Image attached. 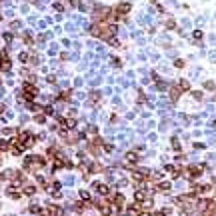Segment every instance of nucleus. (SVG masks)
I'll return each instance as SVG.
<instances>
[{
    "label": "nucleus",
    "instance_id": "f257e3e1",
    "mask_svg": "<svg viewBox=\"0 0 216 216\" xmlns=\"http://www.w3.org/2000/svg\"><path fill=\"white\" fill-rule=\"evenodd\" d=\"M140 160H142L140 154L134 152V150H128V152L124 154V164H126V166H134V164H138Z\"/></svg>",
    "mask_w": 216,
    "mask_h": 216
},
{
    "label": "nucleus",
    "instance_id": "39448f33",
    "mask_svg": "<svg viewBox=\"0 0 216 216\" xmlns=\"http://www.w3.org/2000/svg\"><path fill=\"white\" fill-rule=\"evenodd\" d=\"M22 194H24V196H34V194H36V186L30 184V182H26V184L22 186Z\"/></svg>",
    "mask_w": 216,
    "mask_h": 216
},
{
    "label": "nucleus",
    "instance_id": "f3484780",
    "mask_svg": "<svg viewBox=\"0 0 216 216\" xmlns=\"http://www.w3.org/2000/svg\"><path fill=\"white\" fill-rule=\"evenodd\" d=\"M36 138H38V142H46V140H48V132H46V130L38 132V134H36Z\"/></svg>",
    "mask_w": 216,
    "mask_h": 216
},
{
    "label": "nucleus",
    "instance_id": "0eeeda50",
    "mask_svg": "<svg viewBox=\"0 0 216 216\" xmlns=\"http://www.w3.org/2000/svg\"><path fill=\"white\" fill-rule=\"evenodd\" d=\"M86 134H88V138H92V136L96 138V136H98V126H96L94 122H90L86 126Z\"/></svg>",
    "mask_w": 216,
    "mask_h": 216
},
{
    "label": "nucleus",
    "instance_id": "4be33fe9",
    "mask_svg": "<svg viewBox=\"0 0 216 216\" xmlns=\"http://www.w3.org/2000/svg\"><path fill=\"white\" fill-rule=\"evenodd\" d=\"M148 140H150L152 144H154V142H158V134H154V132H152V134H148Z\"/></svg>",
    "mask_w": 216,
    "mask_h": 216
},
{
    "label": "nucleus",
    "instance_id": "a878e982",
    "mask_svg": "<svg viewBox=\"0 0 216 216\" xmlns=\"http://www.w3.org/2000/svg\"><path fill=\"white\" fill-rule=\"evenodd\" d=\"M118 122V116L116 114H110V124H116Z\"/></svg>",
    "mask_w": 216,
    "mask_h": 216
},
{
    "label": "nucleus",
    "instance_id": "ddd939ff",
    "mask_svg": "<svg viewBox=\"0 0 216 216\" xmlns=\"http://www.w3.org/2000/svg\"><path fill=\"white\" fill-rule=\"evenodd\" d=\"M18 60H20L22 64L30 62V52H20V54H18Z\"/></svg>",
    "mask_w": 216,
    "mask_h": 216
},
{
    "label": "nucleus",
    "instance_id": "2eb2a0df",
    "mask_svg": "<svg viewBox=\"0 0 216 216\" xmlns=\"http://www.w3.org/2000/svg\"><path fill=\"white\" fill-rule=\"evenodd\" d=\"M14 118V112L12 110H6L4 114H2V122H8V120H12Z\"/></svg>",
    "mask_w": 216,
    "mask_h": 216
},
{
    "label": "nucleus",
    "instance_id": "393cba45",
    "mask_svg": "<svg viewBox=\"0 0 216 216\" xmlns=\"http://www.w3.org/2000/svg\"><path fill=\"white\" fill-rule=\"evenodd\" d=\"M28 120H30V118H28V116H26V114H22V116H20V124H26V122H28Z\"/></svg>",
    "mask_w": 216,
    "mask_h": 216
},
{
    "label": "nucleus",
    "instance_id": "f8f14e48",
    "mask_svg": "<svg viewBox=\"0 0 216 216\" xmlns=\"http://www.w3.org/2000/svg\"><path fill=\"white\" fill-rule=\"evenodd\" d=\"M28 212H30V214H38V216H40L42 206H38V204H30V206H28Z\"/></svg>",
    "mask_w": 216,
    "mask_h": 216
},
{
    "label": "nucleus",
    "instance_id": "7c9ffc66",
    "mask_svg": "<svg viewBox=\"0 0 216 216\" xmlns=\"http://www.w3.org/2000/svg\"><path fill=\"white\" fill-rule=\"evenodd\" d=\"M56 50H58V46H56V44H52V46H50V54H56Z\"/></svg>",
    "mask_w": 216,
    "mask_h": 216
},
{
    "label": "nucleus",
    "instance_id": "4468645a",
    "mask_svg": "<svg viewBox=\"0 0 216 216\" xmlns=\"http://www.w3.org/2000/svg\"><path fill=\"white\" fill-rule=\"evenodd\" d=\"M178 88H180L182 92L190 90V84H188V80H184V78H182V80H178Z\"/></svg>",
    "mask_w": 216,
    "mask_h": 216
},
{
    "label": "nucleus",
    "instance_id": "f03ea898",
    "mask_svg": "<svg viewBox=\"0 0 216 216\" xmlns=\"http://www.w3.org/2000/svg\"><path fill=\"white\" fill-rule=\"evenodd\" d=\"M114 12H116V14L122 18L124 14H128V12H130V2H120V4L114 8Z\"/></svg>",
    "mask_w": 216,
    "mask_h": 216
},
{
    "label": "nucleus",
    "instance_id": "6ab92c4d",
    "mask_svg": "<svg viewBox=\"0 0 216 216\" xmlns=\"http://www.w3.org/2000/svg\"><path fill=\"white\" fill-rule=\"evenodd\" d=\"M170 146H172L176 152H180V148H182V146H180V142H178V138H172V140H170Z\"/></svg>",
    "mask_w": 216,
    "mask_h": 216
},
{
    "label": "nucleus",
    "instance_id": "f704fd0d",
    "mask_svg": "<svg viewBox=\"0 0 216 216\" xmlns=\"http://www.w3.org/2000/svg\"><path fill=\"white\" fill-rule=\"evenodd\" d=\"M2 162H4V158H2V154H0V166H2Z\"/></svg>",
    "mask_w": 216,
    "mask_h": 216
},
{
    "label": "nucleus",
    "instance_id": "c85d7f7f",
    "mask_svg": "<svg viewBox=\"0 0 216 216\" xmlns=\"http://www.w3.org/2000/svg\"><path fill=\"white\" fill-rule=\"evenodd\" d=\"M192 96H194L196 100H202V92H192Z\"/></svg>",
    "mask_w": 216,
    "mask_h": 216
},
{
    "label": "nucleus",
    "instance_id": "9b49d317",
    "mask_svg": "<svg viewBox=\"0 0 216 216\" xmlns=\"http://www.w3.org/2000/svg\"><path fill=\"white\" fill-rule=\"evenodd\" d=\"M170 188H172L170 182H158V186H156V190H160V192H168Z\"/></svg>",
    "mask_w": 216,
    "mask_h": 216
},
{
    "label": "nucleus",
    "instance_id": "72a5a7b5",
    "mask_svg": "<svg viewBox=\"0 0 216 216\" xmlns=\"http://www.w3.org/2000/svg\"><path fill=\"white\" fill-rule=\"evenodd\" d=\"M4 112H6V106H4V104L0 102V114H4Z\"/></svg>",
    "mask_w": 216,
    "mask_h": 216
},
{
    "label": "nucleus",
    "instance_id": "6e6552de",
    "mask_svg": "<svg viewBox=\"0 0 216 216\" xmlns=\"http://www.w3.org/2000/svg\"><path fill=\"white\" fill-rule=\"evenodd\" d=\"M78 196H80L82 202H92V194H90V190H86V188H82V190L78 192Z\"/></svg>",
    "mask_w": 216,
    "mask_h": 216
},
{
    "label": "nucleus",
    "instance_id": "9d476101",
    "mask_svg": "<svg viewBox=\"0 0 216 216\" xmlns=\"http://www.w3.org/2000/svg\"><path fill=\"white\" fill-rule=\"evenodd\" d=\"M76 114H78V106H70L68 110H66V118H76Z\"/></svg>",
    "mask_w": 216,
    "mask_h": 216
},
{
    "label": "nucleus",
    "instance_id": "a211bd4d",
    "mask_svg": "<svg viewBox=\"0 0 216 216\" xmlns=\"http://www.w3.org/2000/svg\"><path fill=\"white\" fill-rule=\"evenodd\" d=\"M20 28H22V22L20 20H12L10 22V30H20Z\"/></svg>",
    "mask_w": 216,
    "mask_h": 216
},
{
    "label": "nucleus",
    "instance_id": "5701e85b",
    "mask_svg": "<svg viewBox=\"0 0 216 216\" xmlns=\"http://www.w3.org/2000/svg\"><path fill=\"white\" fill-rule=\"evenodd\" d=\"M204 88H206V90H214V82H212V80L204 82Z\"/></svg>",
    "mask_w": 216,
    "mask_h": 216
},
{
    "label": "nucleus",
    "instance_id": "bb28decb",
    "mask_svg": "<svg viewBox=\"0 0 216 216\" xmlns=\"http://www.w3.org/2000/svg\"><path fill=\"white\" fill-rule=\"evenodd\" d=\"M82 82H84L82 78H76V80H74V86H76V88H80V86H82Z\"/></svg>",
    "mask_w": 216,
    "mask_h": 216
},
{
    "label": "nucleus",
    "instance_id": "c9c22d12",
    "mask_svg": "<svg viewBox=\"0 0 216 216\" xmlns=\"http://www.w3.org/2000/svg\"><path fill=\"white\" fill-rule=\"evenodd\" d=\"M0 20H2V14H0Z\"/></svg>",
    "mask_w": 216,
    "mask_h": 216
},
{
    "label": "nucleus",
    "instance_id": "dca6fc26",
    "mask_svg": "<svg viewBox=\"0 0 216 216\" xmlns=\"http://www.w3.org/2000/svg\"><path fill=\"white\" fill-rule=\"evenodd\" d=\"M74 182H76V178H74L72 174H70V176H64V180H62V184H66V186H72Z\"/></svg>",
    "mask_w": 216,
    "mask_h": 216
},
{
    "label": "nucleus",
    "instance_id": "412c9836",
    "mask_svg": "<svg viewBox=\"0 0 216 216\" xmlns=\"http://www.w3.org/2000/svg\"><path fill=\"white\" fill-rule=\"evenodd\" d=\"M46 82L54 84V82H56V76H54V74H46Z\"/></svg>",
    "mask_w": 216,
    "mask_h": 216
},
{
    "label": "nucleus",
    "instance_id": "423d86ee",
    "mask_svg": "<svg viewBox=\"0 0 216 216\" xmlns=\"http://www.w3.org/2000/svg\"><path fill=\"white\" fill-rule=\"evenodd\" d=\"M32 120H34L36 124H46V122H48V116H46L44 112H36V114L32 116Z\"/></svg>",
    "mask_w": 216,
    "mask_h": 216
},
{
    "label": "nucleus",
    "instance_id": "c756f323",
    "mask_svg": "<svg viewBox=\"0 0 216 216\" xmlns=\"http://www.w3.org/2000/svg\"><path fill=\"white\" fill-rule=\"evenodd\" d=\"M194 38H196V40H200V38H202V32H200V30H196V32H194Z\"/></svg>",
    "mask_w": 216,
    "mask_h": 216
},
{
    "label": "nucleus",
    "instance_id": "2f4dec72",
    "mask_svg": "<svg viewBox=\"0 0 216 216\" xmlns=\"http://www.w3.org/2000/svg\"><path fill=\"white\" fill-rule=\"evenodd\" d=\"M174 66H176V68H182V66H184V62H182V60H176V62H174Z\"/></svg>",
    "mask_w": 216,
    "mask_h": 216
},
{
    "label": "nucleus",
    "instance_id": "7ed1b4c3",
    "mask_svg": "<svg viewBox=\"0 0 216 216\" xmlns=\"http://www.w3.org/2000/svg\"><path fill=\"white\" fill-rule=\"evenodd\" d=\"M78 8H80V12H92L94 0H78Z\"/></svg>",
    "mask_w": 216,
    "mask_h": 216
},
{
    "label": "nucleus",
    "instance_id": "473e14b6",
    "mask_svg": "<svg viewBox=\"0 0 216 216\" xmlns=\"http://www.w3.org/2000/svg\"><path fill=\"white\" fill-rule=\"evenodd\" d=\"M210 60H212V62H216V50H214V52H210Z\"/></svg>",
    "mask_w": 216,
    "mask_h": 216
},
{
    "label": "nucleus",
    "instance_id": "cd10ccee",
    "mask_svg": "<svg viewBox=\"0 0 216 216\" xmlns=\"http://www.w3.org/2000/svg\"><path fill=\"white\" fill-rule=\"evenodd\" d=\"M76 98H78V100H84L86 94H84V92H76Z\"/></svg>",
    "mask_w": 216,
    "mask_h": 216
},
{
    "label": "nucleus",
    "instance_id": "b1692460",
    "mask_svg": "<svg viewBox=\"0 0 216 216\" xmlns=\"http://www.w3.org/2000/svg\"><path fill=\"white\" fill-rule=\"evenodd\" d=\"M66 30H68V32H74V30H76V26H74L72 22H68V24H66Z\"/></svg>",
    "mask_w": 216,
    "mask_h": 216
},
{
    "label": "nucleus",
    "instance_id": "1a4fd4ad",
    "mask_svg": "<svg viewBox=\"0 0 216 216\" xmlns=\"http://www.w3.org/2000/svg\"><path fill=\"white\" fill-rule=\"evenodd\" d=\"M10 150V142H8V138H0V154H6Z\"/></svg>",
    "mask_w": 216,
    "mask_h": 216
},
{
    "label": "nucleus",
    "instance_id": "20e7f679",
    "mask_svg": "<svg viewBox=\"0 0 216 216\" xmlns=\"http://www.w3.org/2000/svg\"><path fill=\"white\" fill-rule=\"evenodd\" d=\"M10 70H12V60H10L8 56H6V58L0 56V72H6V74H8Z\"/></svg>",
    "mask_w": 216,
    "mask_h": 216
},
{
    "label": "nucleus",
    "instance_id": "aec40b11",
    "mask_svg": "<svg viewBox=\"0 0 216 216\" xmlns=\"http://www.w3.org/2000/svg\"><path fill=\"white\" fill-rule=\"evenodd\" d=\"M2 38H4V40H6L8 44H12V38H14V34H12V32H4V34H2Z\"/></svg>",
    "mask_w": 216,
    "mask_h": 216
}]
</instances>
